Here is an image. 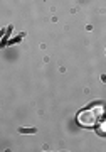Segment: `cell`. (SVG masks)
Masks as SVG:
<instances>
[{
  "label": "cell",
  "mask_w": 106,
  "mask_h": 152,
  "mask_svg": "<svg viewBox=\"0 0 106 152\" xmlns=\"http://www.w3.org/2000/svg\"><path fill=\"white\" fill-rule=\"evenodd\" d=\"M105 115V107L101 103H96L89 108H84L83 112L78 113V122L83 127H94L98 122L101 120V117Z\"/></svg>",
  "instance_id": "cell-1"
},
{
  "label": "cell",
  "mask_w": 106,
  "mask_h": 152,
  "mask_svg": "<svg viewBox=\"0 0 106 152\" xmlns=\"http://www.w3.org/2000/svg\"><path fill=\"white\" fill-rule=\"evenodd\" d=\"M22 134H34L36 132V129H20Z\"/></svg>",
  "instance_id": "cell-2"
}]
</instances>
